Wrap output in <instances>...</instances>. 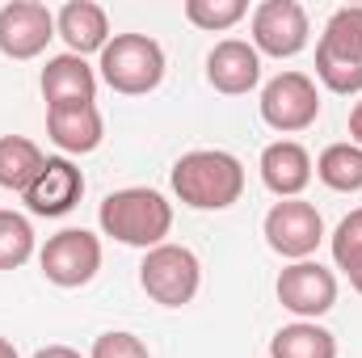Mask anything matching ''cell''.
I'll list each match as a JSON object with an SVG mask.
<instances>
[{
  "label": "cell",
  "instance_id": "obj_2",
  "mask_svg": "<svg viewBox=\"0 0 362 358\" xmlns=\"http://www.w3.org/2000/svg\"><path fill=\"white\" fill-rule=\"evenodd\" d=\"M169 181L189 211H228L245 194V165L223 148H194L177 156Z\"/></svg>",
  "mask_w": 362,
  "mask_h": 358
},
{
  "label": "cell",
  "instance_id": "obj_21",
  "mask_svg": "<svg viewBox=\"0 0 362 358\" xmlns=\"http://www.w3.org/2000/svg\"><path fill=\"white\" fill-rule=\"evenodd\" d=\"M34 224L21 211H0V270H21L34 258Z\"/></svg>",
  "mask_w": 362,
  "mask_h": 358
},
{
  "label": "cell",
  "instance_id": "obj_25",
  "mask_svg": "<svg viewBox=\"0 0 362 358\" xmlns=\"http://www.w3.org/2000/svg\"><path fill=\"white\" fill-rule=\"evenodd\" d=\"M34 358H85V354L72 350V346H42V350H34Z\"/></svg>",
  "mask_w": 362,
  "mask_h": 358
},
{
  "label": "cell",
  "instance_id": "obj_13",
  "mask_svg": "<svg viewBox=\"0 0 362 358\" xmlns=\"http://www.w3.org/2000/svg\"><path fill=\"white\" fill-rule=\"evenodd\" d=\"M206 81L223 97H245L262 85V55L245 38H223L206 55Z\"/></svg>",
  "mask_w": 362,
  "mask_h": 358
},
{
  "label": "cell",
  "instance_id": "obj_6",
  "mask_svg": "<svg viewBox=\"0 0 362 358\" xmlns=\"http://www.w3.org/2000/svg\"><path fill=\"white\" fill-rule=\"evenodd\" d=\"M262 236H266V245L278 258L308 262L320 249V241H325V219L303 198H278L266 211V219H262Z\"/></svg>",
  "mask_w": 362,
  "mask_h": 358
},
{
  "label": "cell",
  "instance_id": "obj_5",
  "mask_svg": "<svg viewBox=\"0 0 362 358\" xmlns=\"http://www.w3.org/2000/svg\"><path fill=\"white\" fill-rule=\"evenodd\" d=\"M139 287L160 308H185V304H194V295L202 287V262H198L194 249L165 241V245H156V249L144 253V262H139Z\"/></svg>",
  "mask_w": 362,
  "mask_h": 358
},
{
  "label": "cell",
  "instance_id": "obj_16",
  "mask_svg": "<svg viewBox=\"0 0 362 358\" xmlns=\"http://www.w3.org/2000/svg\"><path fill=\"white\" fill-rule=\"evenodd\" d=\"M55 38H64L68 55L85 59V55H101L114 34H110V17H105L101 4H93V0H68L55 13Z\"/></svg>",
  "mask_w": 362,
  "mask_h": 358
},
{
  "label": "cell",
  "instance_id": "obj_18",
  "mask_svg": "<svg viewBox=\"0 0 362 358\" xmlns=\"http://www.w3.org/2000/svg\"><path fill=\"white\" fill-rule=\"evenodd\" d=\"M47 156L34 139L25 135H0V190H13V194H25L30 181L42 173Z\"/></svg>",
  "mask_w": 362,
  "mask_h": 358
},
{
  "label": "cell",
  "instance_id": "obj_26",
  "mask_svg": "<svg viewBox=\"0 0 362 358\" xmlns=\"http://www.w3.org/2000/svg\"><path fill=\"white\" fill-rule=\"evenodd\" d=\"M350 144H358L362 148V101L350 110Z\"/></svg>",
  "mask_w": 362,
  "mask_h": 358
},
{
  "label": "cell",
  "instance_id": "obj_9",
  "mask_svg": "<svg viewBox=\"0 0 362 358\" xmlns=\"http://www.w3.org/2000/svg\"><path fill=\"white\" fill-rule=\"evenodd\" d=\"M312 38L308 8L299 0H262L253 8V47L270 59H295Z\"/></svg>",
  "mask_w": 362,
  "mask_h": 358
},
{
  "label": "cell",
  "instance_id": "obj_4",
  "mask_svg": "<svg viewBox=\"0 0 362 358\" xmlns=\"http://www.w3.org/2000/svg\"><path fill=\"white\" fill-rule=\"evenodd\" d=\"M97 81L122 97L156 93L165 81V47L148 34H114L97 59Z\"/></svg>",
  "mask_w": 362,
  "mask_h": 358
},
{
  "label": "cell",
  "instance_id": "obj_20",
  "mask_svg": "<svg viewBox=\"0 0 362 358\" xmlns=\"http://www.w3.org/2000/svg\"><path fill=\"white\" fill-rule=\"evenodd\" d=\"M316 178L337 194H358L362 190V148L358 144H329L316 156Z\"/></svg>",
  "mask_w": 362,
  "mask_h": 358
},
{
  "label": "cell",
  "instance_id": "obj_3",
  "mask_svg": "<svg viewBox=\"0 0 362 358\" xmlns=\"http://www.w3.org/2000/svg\"><path fill=\"white\" fill-rule=\"evenodd\" d=\"M316 81L337 97L362 93V4L337 8L316 42Z\"/></svg>",
  "mask_w": 362,
  "mask_h": 358
},
{
  "label": "cell",
  "instance_id": "obj_27",
  "mask_svg": "<svg viewBox=\"0 0 362 358\" xmlns=\"http://www.w3.org/2000/svg\"><path fill=\"white\" fill-rule=\"evenodd\" d=\"M0 358H17V346H13V342H4V337H0Z\"/></svg>",
  "mask_w": 362,
  "mask_h": 358
},
{
  "label": "cell",
  "instance_id": "obj_23",
  "mask_svg": "<svg viewBox=\"0 0 362 358\" xmlns=\"http://www.w3.org/2000/svg\"><path fill=\"white\" fill-rule=\"evenodd\" d=\"M329 249H333L337 270H346V274H358L362 270V207L358 211H350V215L333 228Z\"/></svg>",
  "mask_w": 362,
  "mask_h": 358
},
{
  "label": "cell",
  "instance_id": "obj_14",
  "mask_svg": "<svg viewBox=\"0 0 362 358\" xmlns=\"http://www.w3.org/2000/svg\"><path fill=\"white\" fill-rule=\"evenodd\" d=\"M262 181L274 198H303V190L316 178V165H312V152L295 139H274L262 148Z\"/></svg>",
  "mask_w": 362,
  "mask_h": 358
},
{
  "label": "cell",
  "instance_id": "obj_24",
  "mask_svg": "<svg viewBox=\"0 0 362 358\" xmlns=\"http://www.w3.org/2000/svg\"><path fill=\"white\" fill-rule=\"evenodd\" d=\"M89 358H152V350H148L135 333H127V329H110V333H101V337L93 342Z\"/></svg>",
  "mask_w": 362,
  "mask_h": 358
},
{
  "label": "cell",
  "instance_id": "obj_22",
  "mask_svg": "<svg viewBox=\"0 0 362 358\" xmlns=\"http://www.w3.org/2000/svg\"><path fill=\"white\" fill-rule=\"evenodd\" d=\"M245 17H249L245 0H185V21L206 34H223Z\"/></svg>",
  "mask_w": 362,
  "mask_h": 358
},
{
  "label": "cell",
  "instance_id": "obj_7",
  "mask_svg": "<svg viewBox=\"0 0 362 358\" xmlns=\"http://www.w3.org/2000/svg\"><path fill=\"white\" fill-rule=\"evenodd\" d=\"M262 122L278 135H299L320 118V89L308 72H278L262 89Z\"/></svg>",
  "mask_w": 362,
  "mask_h": 358
},
{
  "label": "cell",
  "instance_id": "obj_15",
  "mask_svg": "<svg viewBox=\"0 0 362 358\" xmlns=\"http://www.w3.org/2000/svg\"><path fill=\"white\" fill-rule=\"evenodd\" d=\"M47 135H51V144H55L59 152H68V156H89V152H97L101 139H105V122H101L97 101L47 110Z\"/></svg>",
  "mask_w": 362,
  "mask_h": 358
},
{
  "label": "cell",
  "instance_id": "obj_12",
  "mask_svg": "<svg viewBox=\"0 0 362 358\" xmlns=\"http://www.w3.org/2000/svg\"><path fill=\"white\" fill-rule=\"evenodd\" d=\"M85 194V173L68 161V156H47L42 173L30 181V190L21 194L30 215H42V219H59L68 215Z\"/></svg>",
  "mask_w": 362,
  "mask_h": 358
},
{
  "label": "cell",
  "instance_id": "obj_17",
  "mask_svg": "<svg viewBox=\"0 0 362 358\" xmlns=\"http://www.w3.org/2000/svg\"><path fill=\"white\" fill-rule=\"evenodd\" d=\"M42 97H47V110L55 105H81V101H97V68L81 55H51L42 76Z\"/></svg>",
  "mask_w": 362,
  "mask_h": 358
},
{
  "label": "cell",
  "instance_id": "obj_28",
  "mask_svg": "<svg viewBox=\"0 0 362 358\" xmlns=\"http://www.w3.org/2000/svg\"><path fill=\"white\" fill-rule=\"evenodd\" d=\"M350 287H354V291L362 295V270H358V274H350Z\"/></svg>",
  "mask_w": 362,
  "mask_h": 358
},
{
  "label": "cell",
  "instance_id": "obj_1",
  "mask_svg": "<svg viewBox=\"0 0 362 358\" xmlns=\"http://www.w3.org/2000/svg\"><path fill=\"white\" fill-rule=\"evenodd\" d=\"M97 224L118 245H131V249H144L148 253V249L165 245V236L173 232V202L160 190L127 185V190H114V194L101 198Z\"/></svg>",
  "mask_w": 362,
  "mask_h": 358
},
{
  "label": "cell",
  "instance_id": "obj_10",
  "mask_svg": "<svg viewBox=\"0 0 362 358\" xmlns=\"http://www.w3.org/2000/svg\"><path fill=\"white\" fill-rule=\"evenodd\" d=\"M278 304L295 316V321H320L333 304H337V274L320 262H291L274 282Z\"/></svg>",
  "mask_w": 362,
  "mask_h": 358
},
{
  "label": "cell",
  "instance_id": "obj_19",
  "mask_svg": "<svg viewBox=\"0 0 362 358\" xmlns=\"http://www.w3.org/2000/svg\"><path fill=\"white\" fill-rule=\"evenodd\" d=\"M270 358H337V337L316 321H295L270 337Z\"/></svg>",
  "mask_w": 362,
  "mask_h": 358
},
{
  "label": "cell",
  "instance_id": "obj_8",
  "mask_svg": "<svg viewBox=\"0 0 362 358\" xmlns=\"http://www.w3.org/2000/svg\"><path fill=\"white\" fill-rule=\"evenodd\" d=\"M38 266H42L47 282H55L64 291L85 287L101 270V236H93L85 228H64L38 249Z\"/></svg>",
  "mask_w": 362,
  "mask_h": 358
},
{
  "label": "cell",
  "instance_id": "obj_11",
  "mask_svg": "<svg viewBox=\"0 0 362 358\" xmlns=\"http://www.w3.org/2000/svg\"><path fill=\"white\" fill-rule=\"evenodd\" d=\"M55 38V13L38 0H13L0 8V55L38 59Z\"/></svg>",
  "mask_w": 362,
  "mask_h": 358
}]
</instances>
